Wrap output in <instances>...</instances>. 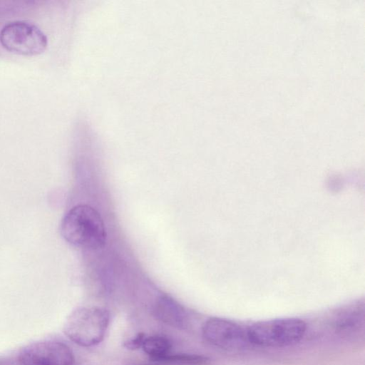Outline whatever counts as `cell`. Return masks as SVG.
<instances>
[{
    "mask_svg": "<svg viewBox=\"0 0 365 365\" xmlns=\"http://www.w3.org/2000/svg\"><path fill=\"white\" fill-rule=\"evenodd\" d=\"M61 232L68 243L82 248L97 250L106 242V232L99 212L88 205H78L62 219Z\"/></svg>",
    "mask_w": 365,
    "mask_h": 365,
    "instance_id": "1",
    "label": "cell"
},
{
    "mask_svg": "<svg viewBox=\"0 0 365 365\" xmlns=\"http://www.w3.org/2000/svg\"><path fill=\"white\" fill-rule=\"evenodd\" d=\"M110 322V313L98 307H82L73 310L68 317L64 334L75 344L91 347L104 339Z\"/></svg>",
    "mask_w": 365,
    "mask_h": 365,
    "instance_id": "2",
    "label": "cell"
},
{
    "mask_svg": "<svg viewBox=\"0 0 365 365\" xmlns=\"http://www.w3.org/2000/svg\"><path fill=\"white\" fill-rule=\"evenodd\" d=\"M306 322L287 317L259 321L247 329L250 344L263 347H284L300 341L307 331Z\"/></svg>",
    "mask_w": 365,
    "mask_h": 365,
    "instance_id": "3",
    "label": "cell"
},
{
    "mask_svg": "<svg viewBox=\"0 0 365 365\" xmlns=\"http://www.w3.org/2000/svg\"><path fill=\"white\" fill-rule=\"evenodd\" d=\"M0 43L10 52L36 56L46 50L48 39L35 24L25 21H15L8 23L1 29Z\"/></svg>",
    "mask_w": 365,
    "mask_h": 365,
    "instance_id": "4",
    "label": "cell"
},
{
    "mask_svg": "<svg viewBox=\"0 0 365 365\" xmlns=\"http://www.w3.org/2000/svg\"><path fill=\"white\" fill-rule=\"evenodd\" d=\"M202 334L211 345L227 351L240 350L250 343L247 329L235 322L221 317L207 319L202 325Z\"/></svg>",
    "mask_w": 365,
    "mask_h": 365,
    "instance_id": "5",
    "label": "cell"
},
{
    "mask_svg": "<svg viewBox=\"0 0 365 365\" xmlns=\"http://www.w3.org/2000/svg\"><path fill=\"white\" fill-rule=\"evenodd\" d=\"M20 365H73L74 356L65 344L41 341L25 347L19 355Z\"/></svg>",
    "mask_w": 365,
    "mask_h": 365,
    "instance_id": "6",
    "label": "cell"
},
{
    "mask_svg": "<svg viewBox=\"0 0 365 365\" xmlns=\"http://www.w3.org/2000/svg\"><path fill=\"white\" fill-rule=\"evenodd\" d=\"M153 314L164 324L185 329L188 326L189 317L184 307L168 296H161L155 302Z\"/></svg>",
    "mask_w": 365,
    "mask_h": 365,
    "instance_id": "7",
    "label": "cell"
},
{
    "mask_svg": "<svg viewBox=\"0 0 365 365\" xmlns=\"http://www.w3.org/2000/svg\"><path fill=\"white\" fill-rule=\"evenodd\" d=\"M364 307L351 306L336 313L332 319V326L341 334H350L356 331L364 324Z\"/></svg>",
    "mask_w": 365,
    "mask_h": 365,
    "instance_id": "8",
    "label": "cell"
},
{
    "mask_svg": "<svg viewBox=\"0 0 365 365\" xmlns=\"http://www.w3.org/2000/svg\"><path fill=\"white\" fill-rule=\"evenodd\" d=\"M171 347L170 341L167 337L159 335L145 337L142 345L143 350L153 362L170 354Z\"/></svg>",
    "mask_w": 365,
    "mask_h": 365,
    "instance_id": "9",
    "label": "cell"
},
{
    "mask_svg": "<svg viewBox=\"0 0 365 365\" xmlns=\"http://www.w3.org/2000/svg\"><path fill=\"white\" fill-rule=\"evenodd\" d=\"M210 362L207 356L194 354H167L153 363L158 365H207Z\"/></svg>",
    "mask_w": 365,
    "mask_h": 365,
    "instance_id": "10",
    "label": "cell"
},
{
    "mask_svg": "<svg viewBox=\"0 0 365 365\" xmlns=\"http://www.w3.org/2000/svg\"><path fill=\"white\" fill-rule=\"evenodd\" d=\"M144 333H138L135 337H133L123 344V346L130 350H135L142 347L143 341L145 338Z\"/></svg>",
    "mask_w": 365,
    "mask_h": 365,
    "instance_id": "11",
    "label": "cell"
}]
</instances>
